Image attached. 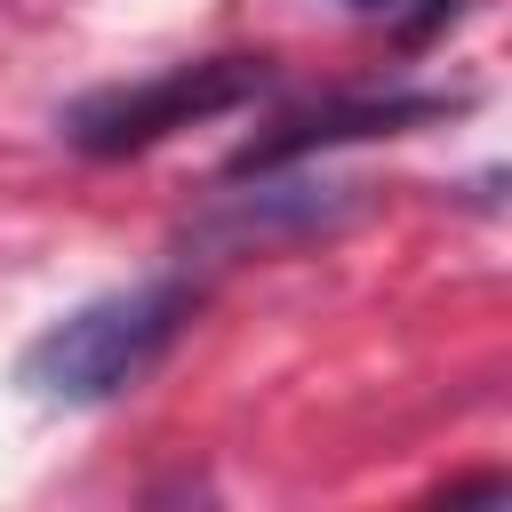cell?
<instances>
[{
	"label": "cell",
	"mask_w": 512,
	"mask_h": 512,
	"mask_svg": "<svg viewBox=\"0 0 512 512\" xmlns=\"http://www.w3.org/2000/svg\"><path fill=\"white\" fill-rule=\"evenodd\" d=\"M344 8H400V0H344Z\"/></svg>",
	"instance_id": "cell-5"
},
{
	"label": "cell",
	"mask_w": 512,
	"mask_h": 512,
	"mask_svg": "<svg viewBox=\"0 0 512 512\" xmlns=\"http://www.w3.org/2000/svg\"><path fill=\"white\" fill-rule=\"evenodd\" d=\"M360 208V184H312V176H296V184H256V192H232L224 208H216V232H232L240 248H256V240H296V232H328L336 216H352Z\"/></svg>",
	"instance_id": "cell-4"
},
{
	"label": "cell",
	"mask_w": 512,
	"mask_h": 512,
	"mask_svg": "<svg viewBox=\"0 0 512 512\" xmlns=\"http://www.w3.org/2000/svg\"><path fill=\"white\" fill-rule=\"evenodd\" d=\"M456 104H464V96H448V88L328 96V104H312V112H288V120H272L264 136H248V144L232 152V168H224V176H264V168H296V160H312V152H328V144L400 136V128H424V120H440V112H456Z\"/></svg>",
	"instance_id": "cell-3"
},
{
	"label": "cell",
	"mask_w": 512,
	"mask_h": 512,
	"mask_svg": "<svg viewBox=\"0 0 512 512\" xmlns=\"http://www.w3.org/2000/svg\"><path fill=\"white\" fill-rule=\"evenodd\" d=\"M192 312H200V288L184 272L88 296V304H72L64 320H48L16 352V384L40 408H104V400H120L128 384H144L160 368V352L184 336Z\"/></svg>",
	"instance_id": "cell-1"
},
{
	"label": "cell",
	"mask_w": 512,
	"mask_h": 512,
	"mask_svg": "<svg viewBox=\"0 0 512 512\" xmlns=\"http://www.w3.org/2000/svg\"><path fill=\"white\" fill-rule=\"evenodd\" d=\"M264 88H272V56H200V64H168L152 80H128V88H96V96L64 104L56 128L88 160H128V152H152L160 136H176L192 120L256 104Z\"/></svg>",
	"instance_id": "cell-2"
}]
</instances>
